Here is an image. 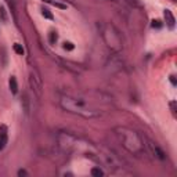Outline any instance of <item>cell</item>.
Instances as JSON below:
<instances>
[{
    "label": "cell",
    "instance_id": "6da1fadb",
    "mask_svg": "<svg viewBox=\"0 0 177 177\" xmlns=\"http://www.w3.org/2000/svg\"><path fill=\"white\" fill-rule=\"evenodd\" d=\"M115 132H118L116 136L119 137L122 145L127 151H130L133 154H140L141 151L144 150V144L141 143V138L134 132L126 129V127H118Z\"/></svg>",
    "mask_w": 177,
    "mask_h": 177
},
{
    "label": "cell",
    "instance_id": "7a4b0ae2",
    "mask_svg": "<svg viewBox=\"0 0 177 177\" xmlns=\"http://www.w3.org/2000/svg\"><path fill=\"white\" fill-rule=\"evenodd\" d=\"M29 83H30L32 90L35 91V94H36L37 97L42 96V80H40V78H39V75H37L36 71H32V72H30Z\"/></svg>",
    "mask_w": 177,
    "mask_h": 177
},
{
    "label": "cell",
    "instance_id": "3957f363",
    "mask_svg": "<svg viewBox=\"0 0 177 177\" xmlns=\"http://www.w3.org/2000/svg\"><path fill=\"white\" fill-rule=\"evenodd\" d=\"M143 140H144L145 143H147V144H145V145H147V147L150 148L151 151H152V154L156 156V158L162 159V161H163V159H166V154L163 152V151L161 150V148H159L158 145H156L155 143H154V141H151L150 138H147V137H144V138H143Z\"/></svg>",
    "mask_w": 177,
    "mask_h": 177
},
{
    "label": "cell",
    "instance_id": "277c9868",
    "mask_svg": "<svg viewBox=\"0 0 177 177\" xmlns=\"http://www.w3.org/2000/svg\"><path fill=\"white\" fill-rule=\"evenodd\" d=\"M163 15H165V19H166V24H168V27L170 28V29H173L174 25H176V18H174L173 12H172L170 10H165Z\"/></svg>",
    "mask_w": 177,
    "mask_h": 177
},
{
    "label": "cell",
    "instance_id": "5b68a950",
    "mask_svg": "<svg viewBox=\"0 0 177 177\" xmlns=\"http://www.w3.org/2000/svg\"><path fill=\"white\" fill-rule=\"evenodd\" d=\"M7 144V127L4 126H0V151L3 150Z\"/></svg>",
    "mask_w": 177,
    "mask_h": 177
},
{
    "label": "cell",
    "instance_id": "8992f818",
    "mask_svg": "<svg viewBox=\"0 0 177 177\" xmlns=\"http://www.w3.org/2000/svg\"><path fill=\"white\" fill-rule=\"evenodd\" d=\"M9 86H10V90H11L12 94H17V93H18V83H17V79H15V76H11V78H10Z\"/></svg>",
    "mask_w": 177,
    "mask_h": 177
},
{
    "label": "cell",
    "instance_id": "52a82bcc",
    "mask_svg": "<svg viewBox=\"0 0 177 177\" xmlns=\"http://www.w3.org/2000/svg\"><path fill=\"white\" fill-rule=\"evenodd\" d=\"M22 107H24V112L25 114H29V98H28L27 94H24V100H22Z\"/></svg>",
    "mask_w": 177,
    "mask_h": 177
},
{
    "label": "cell",
    "instance_id": "ba28073f",
    "mask_svg": "<svg viewBox=\"0 0 177 177\" xmlns=\"http://www.w3.org/2000/svg\"><path fill=\"white\" fill-rule=\"evenodd\" d=\"M42 15L44 17V18H47V19H54V17H53V14L50 12V10L44 9V7L42 9Z\"/></svg>",
    "mask_w": 177,
    "mask_h": 177
},
{
    "label": "cell",
    "instance_id": "9c48e42d",
    "mask_svg": "<svg viewBox=\"0 0 177 177\" xmlns=\"http://www.w3.org/2000/svg\"><path fill=\"white\" fill-rule=\"evenodd\" d=\"M57 39H58V36H57V32H50V35H48V40H50V43L51 44H55V42H57Z\"/></svg>",
    "mask_w": 177,
    "mask_h": 177
},
{
    "label": "cell",
    "instance_id": "30bf717a",
    "mask_svg": "<svg viewBox=\"0 0 177 177\" xmlns=\"http://www.w3.org/2000/svg\"><path fill=\"white\" fill-rule=\"evenodd\" d=\"M43 2H46V3H50V4H53V6H55V7H58V9H66V6L65 4H62V3H58V2H53V0H43Z\"/></svg>",
    "mask_w": 177,
    "mask_h": 177
},
{
    "label": "cell",
    "instance_id": "8fae6325",
    "mask_svg": "<svg viewBox=\"0 0 177 177\" xmlns=\"http://www.w3.org/2000/svg\"><path fill=\"white\" fill-rule=\"evenodd\" d=\"M14 51L17 53V54H19V55H24V47H22L19 43H15V44H14Z\"/></svg>",
    "mask_w": 177,
    "mask_h": 177
},
{
    "label": "cell",
    "instance_id": "7c38bea8",
    "mask_svg": "<svg viewBox=\"0 0 177 177\" xmlns=\"http://www.w3.org/2000/svg\"><path fill=\"white\" fill-rule=\"evenodd\" d=\"M91 176H97V177L104 176V172H102L100 168H93L91 169Z\"/></svg>",
    "mask_w": 177,
    "mask_h": 177
},
{
    "label": "cell",
    "instance_id": "4fadbf2b",
    "mask_svg": "<svg viewBox=\"0 0 177 177\" xmlns=\"http://www.w3.org/2000/svg\"><path fill=\"white\" fill-rule=\"evenodd\" d=\"M0 15H2V21L7 22V14H6V10H4L3 6H0Z\"/></svg>",
    "mask_w": 177,
    "mask_h": 177
},
{
    "label": "cell",
    "instance_id": "5bb4252c",
    "mask_svg": "<svg viewBox=\"0 0 177 177\" xmlns=\"http://www.w3.org/2000/svg\"><path fill=\"white\" fill-rule=\"evenodd\" d=\"M73 47H75V46H73L71 42H65V43H64V48H65V50H73Z\"/></svg>",
    "mask_w": 177,
    "mask_h": 177
},
{
    "label": "cell",
    "instance_id": "9a60e30c",
    "mask_svg": "<svg viewBox=\"0 0 177 177\" xmlns=\"http://www.w3.org/2000/svg\"><path fill=\"white\" fill-rule=\"evenodd\" d=\"M6 2H7V4H9V6L11 7L12 12H14V10H15V6H14V0H6Z\"/></svg>",
    "mask_w": 177,
    "mask_h": 177
},
{
    "label": "cell",
    "instance_id": "2e32d148",
    "mask_svg": "<svg viewBox=\"0 0 177 177\" xmlns=\"http://www.w3.org/2000/svg\"><path fill=\"white\" fill-rule=\"evenodd\" d=\"M152 22H154L152 27H156V28H161V25H162V24H161V21H152Z\"/></svg>",
    "mask_w": 177,
    "mask_h": 177
},
{
    "label": "cell",
    "instance_id": "e0dca14e",
    "mask_svg": "<svg viewBox=\"0 0 177 177\" xmlns=\"http://www.w3.org/2000/svg\"><path fill=\"white\" fill-rule=\"evenodd\" d=\"M18 176H27V172H25V170H19L18 172Z\"/></svg>",
    "mask_w": 177,
    "mask_h": 177
},
{
    "label": "cell",
    "instance_id": "ac0fdd59",
    "mask_svg": "<svg viewBox=\"0 0 177 177\" xmlns=\"http://www.w3.org/2000/svg\"><path fill=\"white\" fill-rule=\"evenodd\" d=\"M170 82H172L173 84H176V79H174V76H173V75L170 76Z\"/></svg>",
    "mask_w": 177,
    "mask_h": 177
}]
</instances>
